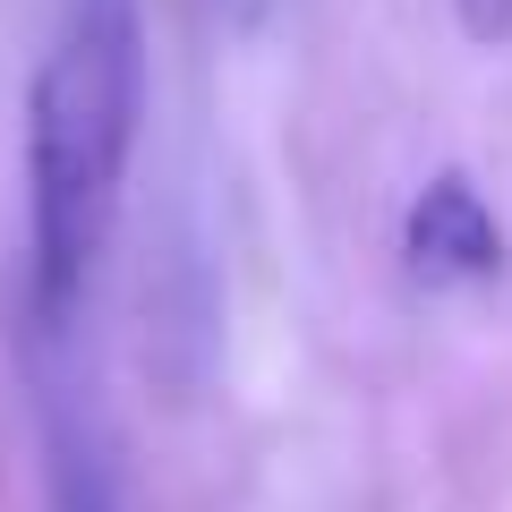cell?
Wrapping results in <instances>:
<instances>
[{
	"mask_svg": "<svg viewBox=\"0 0 512 512\" xmlns=\"http://www.w3.org/2000/svg\"><path fill=\"white\" fill-rule=\"evenodd\" d=\"M402 265L427 291H478L504 274V222L470 171H436L402 214Z\"/></svg>",
	"mask_w": 512,
	"mask_h": 512,
	"instance_id": "cell-2",
	"label": "cell"
},
{
	"mask_svg": "<svg viewBox=\"0 0 512 512\" xmlns=\"http://www.w3.org/2000/svg\"><path fill=\"white\" fill-rule=\"evenodd\" d=\"M137 120H146L137 0H69L52 52L26 86V291L52 333L77 316L94 265H103Z\"/></svg>",
	"mask_w": 512,
	"mask_h": 512,
	"instance_id": "cell-1",
	"label": "cell"
},
{
	"mask_svg": "<svg viewBox=\"0 0 512 512\" xmlns=\"http://www.w3.org/2000/svg\"><path fill=\"white\" fill-rule=\"evenodd\" d=\"M453 18L470 43H512V0H453Z\"/></svg>",
	"mask_w": 512,
	"mask_h": 512,
	"instance_id": "cell-4",
	"label": "cell"
},
{
	"mask_svg": "<svg viewBox=\"0 0 512 512\" xmlns=\"http://www.w3.org/2000/svg\"><path fill=\"white\" fill-rule=\"evenodd\" d=\"M52 512H128L120 487H111V470H103V453L77 427L52 436Z\"/></svg>",
	"mask_w": 512,
	"mask_h": 512,
	"instance_id": "cell-3",
	"label": "cell"
},
{
	"mask_svg": "<svg viewBox=\"0 0 512 512\" xmlns=\"http://www.w3.org/2000/svg\"><path fill=\"white\" fill-rule=\"evenodd\" d=\"M274 9H282V0H205V18H214L222 35H256Z\"/></svg>",
	"mask_w": 512,
	"mask_h": 512,
	"instance_id": "cell-5",
	"label": "cell"
}]
</instances>
